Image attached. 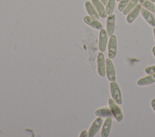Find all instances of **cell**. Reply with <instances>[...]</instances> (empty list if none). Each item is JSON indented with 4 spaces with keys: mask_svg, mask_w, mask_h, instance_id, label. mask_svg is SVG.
I'll return each instance as SVG.
<instances>
[{
    "mask_svg": "<svg viewBox=\"0 0 155 137\" xmlns=\"http://www.w3.org/2000/svg\"><path fill=\"white\" fill-rule=\"evenodd\" d=\"M111 94L113 100L117 104H122V97L118 84L115 81H111L110 84Z\"/></svg>",
    "mask_w": 155,
    "mask_h": 137,
    "instance_id": "cell-1",
    "label": "cell"
},
{
    "mask_svg": "<svg viewBox=\"0 0 155 137\" xmlns=\"http://www.w3.org/2000/svg\"><path fill=\"white\" fill-rule=\"evenodd\" d=\"M108 105L110 109L111 110L112 114L116 118L117 122H120L123 119V114L121 111L120 107L116 104L115 101L113 100V98H110L108 100Z\"/></svg>",
    "mask_w": 155,
    "mask_h": 137,
    "instance_id": "cell-2",
    "label": "cell"
},
{
    "mask_svg": "<svg viewBox=\"0 0 155 137\" xmlns=\"http://www.w3.org/2000/svg\"><path fill=\"white\" fill-rule=\"evenodd\" d=\"M108 57L109 59H113L116 56L117 53V41L116 36H110L108 44Z\"/></svg>",
    "mask_w": 155,
    "mask_h": 137,
    "instance_id": "cell-3",
    "label": "cell"
},
{
    "mask_svg": "<svg viewBox=\"0 0 155 137\" xmlns=\"http://www.w3.org/2000/svg\"><path fill=\"white\" fill-rule=\"evenodd\" d=\"M105 71L108 79L111 81H114L116 80L114 68L111 60L109 58L105 60Z\"/></svg>",
    "mask_w": 155,
    "mask_h": 137,
    "instance_id": "cell-4",
    "label": "cell"
},
{
    "mask_svg": "<svg viewBox=\"0 0 155 137\" xmlns=\"http://www.w3.org/2000/svg\"><path fill=\"white\" fill-rule=\"evenodd\" d=\"M97 68L98 74L101 77H105V60L104 56L102 52H100L97 55Z\"/></svg>",
    "mask_w": 155,
    "mask_h": 137,
    "instance_id": "cell-5",
    "label": "cell"
},
{
    "mask_svg": "<svg viewBox=\"0 0 155 137\" xmlns=\"http://www.w3.org/2000/svg\"><path fill=\"white\" fill-rule=\"evenodd\" d=\"M108 40V35L107 31L105 29L102 28L99 33V49L101 52H104Z\"/></svg>",
    "mask_w": 155,
    "mask_h": 137,
    "instance_id": "cell-6",
    "label": "cell"
},
{
    "mask_svg": "<svg viewBox=\"0 0 155 137\" xmlns=\"http://www.w3.org/2000/svg\"><path fill=\"white\" fill-rule=\"evenodd\" d=\"M102 121L103 120L102 119V117H100V116H98V118H97L94 121L88 133L89 137H93L96 134V133L98 132V130H99L100 127L102 126Z\"/></svg>",
    "mask_w": 155,
    "mask_h": 137,
    "instance_id": "cell-7",
    "label": "cell"
},
{
    "mask_svg": "<svg viewBox=\"0 0 155 137\" xmlns=\"http://www.w3.org/2000/svg\"><path fill=\"white\" fill-rule=\"evenodd\" d=\"M107 33L108 36L110 37L113 35L115 28V15L111 14L108 16L106 22Z\"/></svg>",
    "mask_w": 155,
    "mask_h": 137,
    "instance_id": "cell-8",
    "label": "cell"
},
{
    "mask_svg": "<svg viewBox=\"0 0 155 137\" xmlns=\"http://www.w3.org/2000/svg\"><path fill=\"white\" fill-rule=\"evenodd\" d=\"M83 20L85 24L96 30H101L102 28V24L100 22H99L97 19L91 17L90 16H84Z\"/></svg>",
    "mask_w": 155,
    "mask_h": 137,
    "instance_id": "cell-9",
    "label": "cell"
},
{
    "mask_svg": "<svg viewBox=\"0 0 155 137\" xmlns=\"http://www.w3.org/2000/svg\"><path fill=\"white\" fill-rule=\"evenodd\" d=\"M140 13L144 19L152 27H155V18L153 14L144 7H142Z\"/></svg>",
    "mask_w": 155,
    "mask_h": 137,
    "instance_id": "cell-10",
    "label": "cell"
},
{
    "mask_svg": "<svg viewBox=\"0 0 155 137\" xmlns=\"http://www.w3.org/2000/svg\"><path fill=\"white\" fill-rule=\"evenodd\" d=\"M91 1L99 16L102 18H105L107 16V14L106 13L104 6L102 4V2L99 0H91Z\"/></svg>",
    "mask_w": 155,
    "mask_h": 137,
    "instance_id": "cell-11",
    "label": "cell"
},
{
    "mask_svg": "<svg viewBox=\"0 0 155 137\" xmlns=\"http://www.w3.org/2000/svg\"><path fill=\"white\" fill-rule=\"evenodd\" d=\"M142 8V5L138 4L128 14L127 16V21L128 22V23L131 24L132 23L134 20L137 18V16H138V14H139L140 10Z\"/></svg>",
    "mask_w": 155,
    "mask_h": 137,
    "instance_id": "cell-12",
    "label": "cell"
},
{
    "mask_svg": "<svg viewBox=\"0 0 155 137\" xmlns=\"http://www.w3.org/2000/svg\"><path fill=\"white\" fill-rule=\"evenodd\" d=\"M111 124H112V118L110 116L107 117V119L105 120L102 126V129L101 131L102 137H107L109 135L110 129L111 127Z\"/></svg>",
    "mask_w": 155,
    "mask_h": 137,
    "instance_id": "cell-13",
    "label": "cell"
},
{
    "mask_svg": "<svg viewBox=\"0 0 155 137\" xmlns=\"http://www.w3.org/2000/svg\"><path fill=\"white\" fill-rule=\"evenodd\" d=\"M85 9H86L87 13L91 17H92L96 19H98L99 18V15L97 13L96 8H94L93 4H91L90 1L85 2Z\"/></svg>",
    "mask_w": 155,
    "mask_h": 137,
    "instance_id": "cell-14",
    "label": "cell"
},
{
    "mask_svg": "<svg viewBox=\"0 0 155 137\" xmlns=\"http://www.w3.org/2000/svg\"><path fill=\"white\" fill-rule=\"evenodd\" d=\"M154 82H155V74H149L145 77L140 78L137 83L139 86H145L152 84Z\"/></svg>",
    "mask_w": 155,
    "mask_h": 137,
    "instance_id": "cell-15",
    "label": "cell"
},
{
    "mask_svg": "<svg viewBox=\"0 0 155 137\" xmlns=\"http://www.w3.org/2000/svg\"><path fill=\"white\" fill-rule=\"evenodd\" d=\"M94 115L100 117H109L111 116L113 114L110 109L108 107H103L97 109L94 112Z\"/></svg>",
    "mask_w": 155,
    "mask_h": 137,
    "instance_id": "cell-16",
    "label": "cell"
},
{
    "mask_svg": "<svg viewBox=\"0 0 155 137\" xmlns=\"http://www.w3.org/2000/svg\"><path fill=\"white\" fill-rule=\"evenodd\" d=\"M140 4L149 11L155 13V5L149 0H139Z\"/></svg>",
    "mask_w": 155,
    "mask_h": 137,
    "instance_id": "cell-17",
    "label": "cell"
},
{
    "mask_svg": "<svg viewBox=\"0 0 155 137\" xmlns=\"http://www.w3.org/2000/svg\"><path fill=\"white\" fill-rule=\"evenodd\" d=\"M139 2V0H130V1L128 2L126 7L123 11V14L124 15L128 14L137 5Z\"/></svg>",
    "mask_w": 155,
    "mask_h": 137,
    "instance_id": "cell-18",
    "label": "cell"
},
{
    "mask_svg": "<svg viewBox=\"0 0 155 137\" xmlns=\"http://www.w3.org/2000/svg\"><path fill=\"white\" fill-rule=\"evenodd\" d=\"M115 3L116 0H108L105 7V11L107 15L110 16L113 14L115 7Z\"/></svg>",
    "mask_w": 155,
    "mask_h": 137,
    "instance_id": "cell-19",
    "label": "cell"
},
{
    "mask_svg": "<svg viewBox=\"0 0 155 137\" xmlns=\"http://www.w3.org/2000/svg\"><path fill=\"white\" fill-rule=\"evenodd\" d=\"M130 1V0H120L118 5L119 10L120 11H123Z\"/></svg>",
    "mask_w": 155,
    "mask_h": 137,
    "instance_id": "cell-20",
    "label": "cell"
},
{
    "mask_svg": "<svg viewBox=\"0 0 155 137\" xmlns=\"http://www.w3.org/2000/svg\"><path fill=\"white\" fill-rule=\"evenodd\" d=\"M145 72L147 74H155V65L148 66L145 69Z\"/></svg>",
    "mask_w": 155,
    "mask_h": 137,
    "instance_id": "cell-21",
    "label": "cell"
},
{
    "mask_svg": "<svg viewBox=\"0 0 155 137\" xmlns=\"http://www.w3.org/2000/svg\"><path fill=\"white\" fill-rule=\"evenodd\" d=\"M79 136H81V137H87V136H88V132H87V130H82V132L81 133V135H80Z\"/></svg>",
    "mask_w": 155,
    "mask_h": 137,
    "instance_id": "cell-22",
    "label": "cell"
},
{
    "mask_svg": "<svg viewBox=\"0 0 155 137\" xmlns=\"http://www.w3.org/2000/svg\"><path fill=\"white\" fill-rule=\"evenodd\" d=\"M151 104V106H152L153 110H154V112H155V99H154V98L152 100Z\"/></svg>",
    "mask_w": 155,
    "mask_h": 137,
    "instance_id": "cell-23",
    "label": "cell"
},
{
    "mask_svg": "<svg viewBox=\"0 0 155 137\" xmlns=\"http://www.w3.org/2000/svg\"><path fill=\"white\" fill-rule=\"evenodd\" d=\"M107 1H108V0H101V2H102V4L104 5H107Z\"/></svg>",
    "mask_w": 155,
    "mask_h": 137,
    "instance_id": "cell-24",
    "label": "cell"
},
{
    "mask_svg": "<svg viewBox=\"0 0 155 137\" xmlns=\"http://www.w3.org/2000/svg\"><path fill=\"white\" fill-rule=\"evenodd\" d=\"M152 51H153V54H154V57H155V46H153Z\"/></svg>",
    "mask_w": 155,
    "mask_h": 137,
    "instance_id": "cell-25",
    "label": "cell"
},
{
    "mask_svg": "<svg viewBox=\"0 0 155 137\" xmlns=\"http://www.w3.org/2000/svg\"><path fill=\"white\" fill-rule=\"evenodd\" d=\"M153 31H154V39H155V28H154V30H153Z\"/></svg>",
    "mask_w": 155,
    "mask_h": 137,
    "instance_id": "cell-26",
    "label": "cell"
},
{
    "mask_svg": "<svg viewBox=\"0 0 155 137\" xmlns=\"http://www.w3.org/2000/svg\"><path fill=\"white\" fill-rule=\"evenodd\" d=\"M149 1H150L152 2H155V0H149Z\"/></svg>",
    "mask_w": 155,
    "mask_h": 137,
    "instance_id": "cell-27",
    "label": "cell"
},
{
    "mask_svg": "<svg viewBox=\"0 0 155 137\" xmlns=\"http://www.w3.org/2000/svg\"><path fill=\"white\" fill-rule=\"evenodd\" d=\"M116 1H117V2H119L120 1V0H116Z\"/></svg>",
    "mask_w": 155,
    "mask_h": 137,
    "instance_id": "cell-28",
    "label": "cell"
}]
</instances>
